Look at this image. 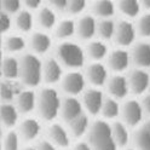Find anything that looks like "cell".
<instances>
[{"label":"cell","instance_id":"obj_7","mask_svg":"<svg viewBox=\"0 0 150 150\" xmlns=\"http://www.w3.org/2000/svg\"><path fill=\"white\" fill-rule=\"evenodd\" d=\"M137 28L129 20H121L116 23L115 34L112 39L120 47H129L136 42Z\"/></svg>","mask_w":150,"mask_h":150},{"label":"cell","instance_id":"obj_28","mask_svg":"<svg viewBox=\"0 0 150 150\" xmlns=\"http://www.w3.org/2000/svg\"><path fill=\"white\" fill-rule=\"evenodd\" d=\"M117 7L120 12L127 18H136L139 16L142 5L139 0H119Z\"/></svg>","mask_w":150,"mask_h":150},{"label":"cell","instance_id":"obj_1","mask_svg":"<svg viewBox=\"0 0 150 150\" xmlns=\"http://www.w3.org/2000/svg\"><path fill=\"white\" fill-rule=\"evenodd\" d=\"M88 144L93 150H117L111 133L110 124L105 120H97L88 128Z\"/></svg>","mask_w":150,"mask_h":150},{"label":"cell","instance_id":"obj_32","mask_svg":"<svg viewBox=\"0 0 150 150\" xmlns=\"http://www.w3.org/2000/svg\"><path fill=\"white\" fill-rule=\"evenodd\" d=\"M76 32V24L73 20L67 18L58 23L57 28H56V36L58 39H68V38L73 36Z\"/></svg>","mask_w":150,"mask_h":150},{"label":"cell","instance_id":"obj_45","mask_svg":"<svg viewBox=\"0 0 150 150\" xmlns=\"http://www.w3.org/2000/svg\"><path fill=\"white\" fill-rule=\"evenodd\" d=\"M74 150H93V149L86 142H79L76 145L74 146Z\"/></svg>","mask_w":150,"mask_h":150},{"label":"cell","instance_id":"obj_43","mask_svg":"<svg viewBox=\"0 0 150 150\" xmlns=\"http://www.w3.org/2000/svg\"><path fill=\"white\" fill-rule=\"evenodd\" d=\"M36 150H56V148L51 142H49V140H41L39 143V145H38Z\"/></svg>","mask_w":150,"mask_h":150},{"label":"cell","instance_id":"obj_37","mask_svg":"<svg viewBox=\"0 0 150 150\" xmlns=\"http://www.w3.org/2000/svg\"><path fill=\"white\" fill-rule=\"evenodd\" d=\"M18 134L15 131H10L5 139H4V144H3V150H18Z\"/></svg>","mask_w":150,"mask_h":150},{"label":"cell","instance_id":"obj_25","mask_svg":"<svg viewBox=\"0 0 150 150\" xmlns=\"http://www.w3.org/2000/svg\"><path fill=\"white\" fill-rule=\"evenodd\" d=\"M1 75L5 79H17L20 76V61L11 56L3 58Z\"/></svg>","mask_w":150,"mask_h":150},{"label":"cell","instance_id":"obj_34","mask_svg":"<svg viewBox=\"0 0 150 150\" xmlns=\"http://www.w3.org/2000/svg\"><path fill=\"white\" fill-rule=\"evenodd\" d=\"M33 24H34L33 15L29 11L23 10V11H18L17 12V16H16V27L21 32H24V33L30 32L32 28H33Z\"/></svg>","mask_w":150,"mask_h":150},{"label":"cell","instance_id":"obj_21","mask_svg":"<svg viewBox=\"0 0 150 150\" xmlns=\"http://www.w3.org/2000/svg\"><path fill=\"white\" fill-rule=\"evenodd\" d=\"M51 38L42 32H36L30 38V46L35 53L44 54L51 47Z\"/></svg>","mask_w":150,"mask_h":150},{"label":"cell","instance_id":"obj_38","mask_svg":"<svg viewBox=\"0 0 150 150\" xmlns=\"http://www.w3.org/2000/svg\"><path fill=\"white\" fill-rule=\"evenodd\" d=\"M86 8V0H68L67 10L71 15H79Z\"/></svg>","mask_w":150,"mask_h":150},{"label":"cell","instance_id":"obj_40","mask_svg":"<svg viewBox=\"0 0 150 150\" xmlns=\"http://www.w3.org/2000/svg\"><path fill=\"white\" fill-rule=\"evenodd\" d=\"M11 28V18L6 12H0V33H6Z\"/></svg>","mask_w":150,"mask_h":150},{"label":"cell","instance_id":"obj_48","mask_svg":"<svg viewBox=\"0 0 150 150\" xmlns=\"http://www.w3.org/2000/svg\"><path fill=\"white\" fill-rule=\"evenodd\" d=\"M122 150H137L134 146L133 148H129V146H126V148H122Z\"/></svg>","mask_w":150,"mask_h":150},{"label":"cell","instance_id":"obj_8","mask_svg":"<svg viewBox=\"0 0 150 150\" xmlns=\"http://www.w3.org/2000/svg\"><path fill=\"white\" fill-rule=\"evenodd\" d=\"M131 64V52L127 51L126 47L115 49L108 54V68L114 73L122 74L128 70Z\"/></svg>","mask_w":150,"mask_h":150},{"label":"cell","instance_id":"obj_5","mask_svg":"<svg viewBox=\"0 0 150 150\" xmlns=\"http://www.w3.org/2000/svg\"><path fill=\"white\" fill-rule=\"evenodd\" d=\"M120 117L129 128H137L146 120L140 98H127L121 104Z\"/></svg>","mask_w":150,"mask_h":150},{"label":"cell","instance_id":"obj_54","mask_svg":"<svg viewBox=\"0 0 150 150\" xmlns=\"http://www.w3.org/2000/svg\"><path fill=\"white\" fill-rule=\"evenodd\" d=\"M0 150H3V145L1 144H0Z\"/></svg>","mask_w":150,"mask_h":150},{"label":"cell","instance_id":"obj_11","mask_svg":"<svg viewBox=\"0 0 150 150\" xmlns=\"http://www.w3.org/2000/svg\"><path fill=\"white\" fill-rule=\"evenodd\" d=\"M131 61L134 67L150 70V42L139 41L133 44L131 50Z\"/></svg>","mask_w":150,"mask_h":150},{"label":"cell","instance_id":"obj_4","mask_svg":"<svg viewBox=\"0 0 150 150\" xmlns=\"http://www.w3.org/2000/svg\"><path fill=\"white\" fill-rule=\"evenodd\" d=\"M57 56L58 59L68 68L78 69L85 64V51L75 42L64 41L59 44L57 47Z\"/></svg>","mask_w":150,"mask_h":150},{"label":"cell","instance_id":"obj_24","mask_svg":"<svg viewBox=\"0 0 150 150\" xmlns=\"http://www.w3.org/2000/svg\"><path fill=\"white\" fill-rule=\"evenodd\" d=\"M49 136L54 144L61 148H67L70 143L68 132L61 124H53L49 128Z\"/></svg>","mask_w":150,"mask_h":150},{"label":"cell","instance_id":"obj_23","mask_svg":"<svg viewBox=\"0 0 150 150\" xmlns=\"http://www.w3.org/2000/svg\"><path fill=\"white\" fill-rule=\"evenodd\" d=\"M87 54L95 62H100L109 54L108 45L104 40H93L87 45Z\"/></svg>","mask_w":150,"mask_h":150},{"label":"cell","instance_id":"obj_18","mask_svg":"<svg viewBox=\"0 0 150 150\" xmlns=\"http://www.w3.org/2000/svg\"><path fill=\"white\" fill-rule=\"evenodd\" d=\"M131 142L137 150H150V128L146 126L145 121L134 128Z\"/></svg>","mask_w":150,"mask_h":150},{"label":"cell","instance_id":"obj_33","mask_svg":"<svg viewBox=\"0 0 150 150\" xmlns=\"http://www.w3.org/2000/svg\"><path fill=\"white\" fill-rule=\"evenodd\" d=\"M38 21H39V24L45 29H52L56 22H57V17H56V13L52 8L42 7L39 11V15H38Z\"/></svg>","mask_w":150,"mask_h":150},{"label":"cell","instance_id":"obj_19","mask_svg":"<svg viewBox=\"0 0 150 150\" xmlns=\"http://www.w3.org/2000/svg\"><path fill=\"white\" fill-rule=\"evenodd\" d=\"M36 96L32 90H22L17 96V109L23 114H28L34 110Z\"/></svg>","mask_w":150,"mask_h":150},{"label":"cell","instance_id":"obj_36","mask_svg":"<svg viewBox=\"0 0 150 150\" xmlns=\"http://www.w3.org/2000/svg\"><path fill=\"white\" fill-rule=\"evenodd\" d=\"M137 33L144 39H150V11L142 15L136 24Z\"/></svg>","mask_w":150,"mask_h":150},{"label":"cell","instance_id":"obj_29","mask_svg":"<svg viewBox=\"0 0 150 150\" xmlns=\"http://www.w3.org/2000/svg\"><path fill=\"white\" fill-rule=\"evenodd\" d=\"M40 133V124L35 119H25L21 124V134L25 140H33Z\"/></svg>","mask_w":150,"mask_h":150},{"label":"cell","instance_id":"obj_27","mask_svg":"<svg viewBox=\"0 0 150 150\" xmlns=\"http://www.w3.org/2000/svg\"><path fill=\"white\" fill-rule=\"evenodd\" d=\"M92 11L100 18H111L115 13V4L112 0H96Z\"/></svg>","mask_w":150,"mask_h":150},{"label":"cell","instance_id":"obj_41","mask_svg":"<svg viewBox=\"0 0 150 150\" xmlns=\"http://www.w3.org/2000/svg\"><path fill=\"white\" fill-rule=\"evenodd\" d=\"M140 103H142V107H143V110H144L145 117L150 119V91L140 97Z\"/></svg>","mask_w":150,"mask_h":150},{"label":"cell","instance_id":"obj_31","mask_svg":"<svg viewBox=\"0 0 150 150\" xmlns=\"http://www.w3.org/2000/svg\"><path fill=\"white\" fill-rule=\"evenodd\" d=\"M116 23L111 18H102V21L97 23V33L102 40L108 41L114 38Z\"/></svg>","mask_w":150,"mask_h":150},{"label":"cell","instance_id":"obj_47","mask_svg":"<svg viewBox=\"0 0 150 150\" xmlns=\"http://www.w3.org/2000/svg\"><path fill=\"white\" fill-rule=\"evenodd\" d=\"M1 62H3V54L1 51H0V75H1Z\"/></svg>","mask_w":150,"mask_h":150},{"label":"cell","instance_id":"obj_44","mask_svg":"<svg viewBox=\"0 0 150 150\" xmlns=\"http://www.w3.org/2000/svg\"><path fill=\"white\" fill-rule=\"evenodd\" d=\"M42 0H24V4L27 5V7L32 8V10H35L41 5Z\"/></svg>","mask_w":150,"mask_h":150},{"label":"cell","instance_id":"obj_46","mask_svg":"<svg viewBox=\"0 0 150 150\" xmlns=\"http://www.w3.org/2000/svg\"><path fill=\"white\" fill-rule=\"evenodd\" d=\"M140 1V5H142V7H144L145 10L150 11V0H139Z\"/></svg>","mask_w":150,"mask_h":150},{"label":"cell","instance_id":"obj_3","mask_svg":"<svg viewBox=\"0 0 150 150\" xmlns=\"http://www.w3.org/2000/svg\"><path fill=\"white\" fill-rule=\"evenodd\" d=\"M38 110L40 116L46 121H52L57 117L61 110V99L54 88H44L38 99Z\"/></svg>","mask_w":150,"mask_h":150},{"label":"cell","instance_id":"obj_10","mask_svg":"<svg viewBox=\"0 0 150 150\" xmlns=\"http://www.w3.org/2000/svg\"><path fill=\"white\" fill-rule=\"evenodd\" d=\"M104 93L99 90V87H93L88 88L87 91L83 92L82 96V103L83 107L87 110L88 114L91 115H98L100 114V109L104 102Z\"/></svg>","mask_w":150,"mask_h":150},{"label":"cell","instance_id":"obj_16","mask_svg":"<svg viewBox=\"0 0 150 150\" xmlns=\"http://www.w3.org/2000/svg\"><path fill=\"white\" fill-rule=\"evenodd\" d=\"M76 33L80 39L91 40L97 33V21L91 15L82 16L76 24Z\"/></svg>","mask_w":150,"mask_h":150},{"label":"cell","instance_id":"obj_9","mask_svg":"<svg viewBox=\"0 0 150 150\" xmlns=\"http://www.w3.org/2000/svg\"><path fill=\"white\" fill-rule=\"evenodd\" d=\"M105 85L110 97H114L119 100L126 99L129 95L128 80H127V76H125L124 74L115 73L112 76L108 79Z\"/></svg>","mask_w":150,"mask_h":150},{"label":"cell","instance_id":"obj_35","mask_svg":"<svg viewBox=\"0 0 150 150\" xmlns=\"http://www.w3.org/2000/svg\"><path fill=\"white\" fill-rule=\"evenodd\" d=\"M25 47V40L21 35H11L5 40V49L8 52H21Z\"/></svg>","mask_w":150,"mask_h":150},{"label":"cell","instance_id":"obj_20","mask_svg":"<svg viewBox=\"0 0 150 150\" xmlns=\"http://www.w3.org/2000/svg\"><path fill=\"white\" fill-rule=\"evenodd\" d=\"M121 112V104L114 97H105L100 109V115L105 120H116Z\"/></svg>","mask_w":150,"mask_h":150},{"label":"cell","instance_id":"obj_42","mask_svg":"<svg viewBox=\"0 0 150 150\" xmlns=\"http://www.w3.org/2000/svg\"><path fill=\"white\" fill-rule=\"evenodd\" d=\"M49 3L56 7L57 10H65L67 8V4H68V0H49Z\"/></svg>","mask_w":150,"mask_h":150},{"label":"cell","instance_id":"obj_2","mask_svg":"<svg viewBox=\"0 0 150 150\" xmlns=\"http://www.w3.org/2000/svg\"><path fill=\"white\" fill-rule=\"evenodd\" d=\"M20 78L27 86L35 87L42 79V63L35 54L27 53L20 61Z\"/></svg>","mask_w":150,"mask_h":150},{"label":"cell","instance_id":"obj_50","mask_svg":"<svg viewBox=\"0 0 150 150\" xmlns=\"http://www.w3.org/2000/svg\"><path fill=\"white\" fill-rule=\"evenodd\" d=\"M3 11V0H0V12Z\"/></svg>","mask_w":150,"mask_h":150},{"label":"cell","instance_id":"obj_6","mask_svg":"<svg viewBox=\"0 0 150 150\" xmlns=\"http://www.w3.org/2000/svg\"><path fill=\"white\" fill-rule=\"evenodd\" d=\"M129 93L134 97H142L150 91V70L134 67L127 75Z\"/></svg>","mask_w":150,"mask_h":150},{"label":"cell","instance_id":"obj_17","mask_svg":"<svg viewBox=\"0 0 150 150\" xmlns=\"http://www.w3.org/2000/svg\"><path fill=\"white\" fill-rule=\"evenodd\" d=\"M62 67L57 59L49 58L42 64V78L46 83H56L62 79Z\"/></svg>","mask_w":150,"mask_h":150},{"label":"cell","instance_id":"obj_53","mask_svg":"<svg viewBox=\"0 0 150 150\" xmlns=\"http://www.w3.org/2000/svg\"><path fill=\"white\" fill-rule=\"evenodd\" d=\"M1 125H3V122H1V120H0V134H1Z\"/></svg>","mask_w":150,"mask_h":150},{"label":"cell","instance_id":"obj_51","mask_svg":"<svg viewBox=\"0 0 150 150\" xmlns=\"http://www.w3.org/2000/svg\"><path fill=\"white\" fill-rule=\"evenodd\" d=\"M24 150H36L35 148H32V146H28V148H25Z\"/></svg>","mask_w":150,"mask_h":150},{"label":"cell","instance_id":"obj_52","mask_svg":"<svg viewBox=\"0 0 150 150\" xmlns=\"http://www.w3.org/2000/svg\"><path fill=\"white\" fill-rule=\"evenodd\" d=\"M1 35H3V33H0V46H1V41H3V38H1Z\"/></svg>","mask_w":150,"mask_h":150},{"label":"cell","instance_id":"obj_26","mask_svg":"<svg viewBox=\"0 0 150 150\" xmlns=\"http://www.w3.org/2000/svg\"><path fill=\"white\" fill-rule=\"evenodd\" d=\"M0 120L6 127H13L18 120V109L11 103H5L0 107Z\"/></svg>","mask_w":150,"mask_h":150},{"label":"cell","instance_id":"obj_22","mask_svg":"<svg viewBox=\"0 0 150 150\" xmlns=\"http://www.w3.org/2000/svg\"><path fill=\"white\" fill-rule=\"evenodd\" d=\"M21 91V86L15 81V79H6L5 81L0 82V98L4 102L10 103Z\"/></svg>","mask_w":150,"mask_h":150},{"label":"cell","instance_id":"obj_15","mask_svg":"<svg viewBox=\"0 0 150 150\" xmlns=\"http://www.w3.org/2000/svg\"><path fill=\"white\" fill-rule=\"evenodd\" d=\"M61 115L64 121L70 122L71 120L82 114V104L75 97H67L61 103Z\"/></svg>","mask_w":150,"mask_h":150},{"label":"cell","instance_id":"obj_12","mask_svg":"<svg viewBox=\"0 0 150 150\" xmlns=\"http://www.w3.org/2000/svg\"><path fill=\"white\" fill-rule=\"evenodd\" d=\"M86 85V79L80 71H70L62 80V88L70 96H78L83 92Z\"/></svg>","mask_w":150,"mask_h":150},{"label":"cell","instance_id":"obj_30","mask_svg":"<svg viewBox=\"0 0 150 150\" xmlns=\"http://www.w3.org/2000/svg\"><path fill=\"white\" fill-rule=\"evenodd\" d=\"M69 125H70V129H71L73 136L76 137V138H80V137H82L83 134H85L90 128L88 116L82 112L81 115H79L78 117L71 120L69 122Z\"/></svg>","mask_w":150,"mask_h":150},{"label":"cell","instance_id":"obj_13","mask_svg":"<svg viewBox=\"0 0 150 150\" xmlns=\"http://www.w3.org/2000/svg\"><path fill=\"white\" fill-rule=\"evenodd\" d=\"M86 76H87L88 82L92 86L102 87L105 85L109 79L108 68L100 62H93L87 67Z\"/></svg>","mask_w":150,"mask_h":150},{"label":"cell","instance_id":"obj_14","mask_svg":"<svg viewBox=\"0 0 150 150\" xmlns=\"http://www.w3.org/2000/svg\"><path fill=\"white\" fill-rule=\"evenodd\" d=\"M111 133L117 148H126L129 145L132 140V133L129 132V127L122 120H114V122L110 124Z\"/></svg>","mask_w":150,"mask_h":150},{"label":"cell","instance_id":"obj_39","mask_svg":"<svg viewBox=\"0 0 150 150\" xmlns=\"http://www.w3.org/2000/svg\"><path fill=\"white\" fill-rule=\"evenodd\" d=\"M21 8V0H3V10L6 13H17Z\"/></svg>","mask_w":150,"mask_h":150},{"label":"cell","instance_id":"obj_49","mask_svg":"<svg viewBox=\"0 0 150 150\" xmlns=\"http://www.w3.org/2000/svg\"><path fill=\"white\" fill-rule=\"evenodd\" d=\"M145 124H146V126L150 128V119H146V120H145Z\"/></svg>","mask_w":150,"mask_h":150}]
</instances>
